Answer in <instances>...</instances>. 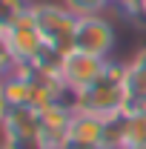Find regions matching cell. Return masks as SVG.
I'll list each match as a JSON object with an SVG mask.
<instances>
[{"label": "cell", "instance_id": "6da1fadb", "mask_svg": "<svg viewBox=\"0 0 146 149\" xmlns=\"http://www.w3.org/2000/svg\"><path fill=\"white\" fill-rule=\"evenodd\" d=\"M129 92H126V63H115L109 60L106 69L100 74V80L89 86L86 92L74 97V109H86L92 115H100L103 120L117 118L126 112Z\"/></svg>", "mask_w": 146, "mask_h": 149}, {"label": "cell", "instance_id": "7a4b0ae2", "mask_svg": "<svg viewBox=\"0 0 146 149\" xmlns=\"http://www.w3.org/2000/svg\"><path fill=\"white\" fill-rule=\"evenodd\" d=\"M37 32L43 37V46L57 55H66L74 49V29H77V15L66 9L63 3H32Z\"/></svg>", "mask_w": 146, "mask_h": 149}, {"label": "cell", "instance_id": "3957f363", "mask_svg": "<svg viewBox=\"0 0 146 149\" xmlns=\"http://www.w3.org/2000/svg\"><path fill=\"white\" fill-rule=\"evenodd\" d=\"M0 43L3 49L12 55V60H20V63H37V57L43 52V37L37 32V23L32 9L23 12L12 26L0 29Z\"/></svg>", "mask_w": 146, "mask_h": 149}, {"label": "cell", "instance_id": "277c9868", "mask_svg": "<svg viewBox=\"0 0 146 149\" xmlns=\"http://www.w3.org/2000/svg\"><path fill=\"white\" fill-rule=\"evenodd\" d=\"M106 57H95V55H86V52H66V55L60 57V63H57V77H60V83L69 89V92L80 95L86 92L89 86H95L97 80H100V74L106 69Z\"/></svg>", "mask_w": 146, "mask_h": 149}, {"label": "cell", "instance_id": "5b68a950", "mask_svg": "<svg viewBox=\"0 0 146 149\" xmlns=\"http://www.w3.org/2000/svg\"><path fill=\"white\" fill-rule=\"evenodd\" d=\"M115 40H117V29H115V20H109L106 15H83V17H77V29H74V49L77 52L109 60L112 49H115Z\"/></svg>", "mask_w": 146, "mask_h": 149}, {"label": "cell", "instance_id": "8992f818", "mask_svg": "<svg viewBox=\"0 0 146 149\" xmlns=\"http://www.w3.org/2000/svg\"><path fill=\"white\" fill-rule=\"evenodd\" d=\"M72 106L69 103H55L40 112V141L49 149H60L69 141V123H72Z\"/></svg>", "mask_w": 146, "mask_h": 149}, {"label": "cell", "instance_id": "52a82bcc", "mask_svg": "<svg viewBox=\"0 0 146 149\" xmlns=\"http://www.w3.org/2000/svg\"><path fill=\"white\" fill-rule=\"evenodd\" d=\"M103 132H106V120L100 115H92L86 109L72 112V123H69V141L83 143V146H97L103 149Z\"/></svg>", "mask_w": 146, "mask_h": 149}, {"label": "cell", "instance_id": "ba28073f", "mask_svg": "<svg viewBox=\"0 0 146 149\" xmlns=\"http://www.w3.org/2000/svg\"><path fill=\"white\" fill-rule=\"evenodd\" d=\"M3 126L9 138H29V135H40V112L32 106H12L3 115Z\"/></svg>", "mask_w": 146, "mask_h": 149}, {"label": "cell", "instance_id": "9c48e42d", "mask_svg": "<svg viewBox=\"0 0 146 149\" xmlns=\"http://www.w3.org/2000/svg\"><path fill=\"white\" fill-rule=\"evenodd\" d=\"M126 92H129V103L146 100V57L140 52H135V57L126 63Z\"/></svg>", "mask_w": 146, "mask_h": 149}, {"label": "cell", "instance_id": "30bf717a", "mask_svg": "<svg viewBox=\"0 0 146 149\" xmlns=\"http://www.w3.org/2000/svg\"><path fill=\"white\" fill-rule=\"evenodd\" d=\"M146 143V112H123V149Z\"/></svg>", "mask_w": 146, "mask_h": 149}, {"label": "cell", "instance_id": "8fae6325", "mask_svg": "<svg viewBox=\"0 0 146 149\" xmlns=\"http://www.w3.org/2000/svg\"><path fill=\"white\" fill-rule=\"evenodd\" d=\"M0 92H3V100H6V106L12 109V106H29V95H32V80H20V77H9L3 86H0Z\"/></svg>", "mask_w": 146, "mask_h": 149}, {"label": "cell", "instance_id": "7c38bea8", "mask_svg": "<svg viewBox=\"0 0 146 149\" xmlns=\"http://www.w3.org/2000/svg\"><path fill=\"white\" fill-rule=\"evenodd\" d=\"M63 6L72 9L77 17H83V15H103L109 0H63Z\"/></svg>", "mask_w": 146, "mask_h": 149}, {"label": "cell", "instance_id": "4fadbf2b", "mask_svg": "<svg viewBox=\"0 0 146 149\" xmlns=\"http://www.w3.org/2000/svg\"><path fill=\"white\" fill-rule=\"evenodd\" d=\"M9 149H49L43 141H40V135H29V138H9Z\"/></svg>", "mask_w": 146, "mask_h": 149}, {"label": "cell", "instance_id": "5bb4252c", "mask_svg": "<svg viewBox=\"0 0 146 149\" xmlns=\"http://www.w3.org/2000/svg\"><path fill=\"white\" fill-rule=\"evenodd\" d=\"M12 66H15V60H12V55L6 52V49H0V86L12 77Z\"/></svg>", "mask_w": 146, "mask_h": 149}, {"label": "cell", "instance_id": "9a60e30c", "mask_svg": "<svg viewBox=\"0 0 146 149\" xmlns=\"http://www.w3.org/2000/svg\"><path fill=\"white\" fill-rule=\"evenodd\" d=\"M9 112V106H6V100H3V92H0V120H3V115Z\"/></svg>", "mask_w": 146, "mask_h": 149}, {"label": "cell", "instance_id": "2e32d148", "mask_svg": "<svg viewBox=\"0 0 146 149\" xmlns=\"http://www.w3.org/2000/svg\"><path fill=\"white\" fill-rule=\"evenodd\" d=\"M126 149H146V143H138V146H126Z\"/></svg>", "mask_w": 146, "mask_h": 149}, {"label": "cell", "instance_id": "e0dca14e", "mask_svg": "<svg viewBox=\"0 0 146 149\" xmlns=\"http://www.w3.org/2000/svg\"><path fill=\"white\" fill-rule=\"evenodd\" d=\"M138 52H140V55H143V57H146V46H140V49H138Z\"/></svg>", "mask_w": 146, "mask_h": 149}, {"label": "cell", "instance_id": "ac0fdd59", "mask_svg": "<svg viewBox=\"0 0 146 149\" xmlns=\"http://www.w3.org/2000/svg\"><path fill=\"white\" fill-rule=\"evenodd\" d=\"M6 149H9V146H6Z\"/></svg>", "mask_w": 146, "mask_h": 149}]
</instances>
